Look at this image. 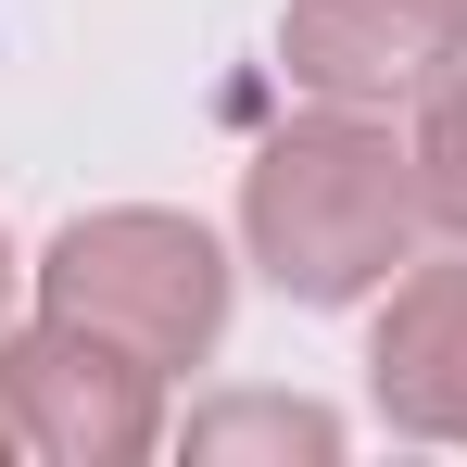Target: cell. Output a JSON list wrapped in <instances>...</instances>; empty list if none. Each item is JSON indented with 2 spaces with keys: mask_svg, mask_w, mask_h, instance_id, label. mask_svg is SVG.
Masks as SVG:
<instances>
[{
  "mask_svg": "<svg viewBox=\"0 0 467 467\" xmlns=\"http://www.w3.org/2000/svg\"><path fill=\"white\" fill-rule=\"evenodd\" d=\"M417 228H430L417 140H391L379 114H354V101L291 114L265 152L240 164V253L265 265V291H291L316 316L391 291L417 265Z\"/></svg>",
  "mask_w": 467,
  "mask_h": 467,
  "instance_id": "cell-1",
  "label": "cell"
},
{
  "mask_svg": "<svg viewBox=\"0 0 467 467\" xmlns=\"http://www.w3.org/2000/svg\"><path fill=\"white\" fill-rule=\"evenodd\" d=\"M228 291L240 278L215 253V228L164 215V202H101L77 228H51V253H38V316H77V328L140 341L164 379L228 341Z\"/></svg>",
  "mask_w": 467,
  "mask_h": 467,
  "instance_id": "cell-2",
  "label": "cell"
},
{
  "mask_svg": "<svg viewBox=\"0 0 467 467\" xmlns=\"http://www.w3.org/2000/svg\"><path fill=\"white\" fill-rule=\"evenodd\" d=\"M0 417L38 467H140L164 442V367L114 328L26 316L0 328Z\"/></svg>",
  "mask_w": 467,
  "mask_h": 467,
  "instance_id": "cell-3",
  "label": "cell"
},
{
  "mask_svg": "<svg viewBox=\"0 0 467 467\" xmlns=\"http://www.w3.org/2000/svg\"><path fill=\"white\" fill-rule=\"evenodd\" d=\"M455 64H467V0H291L278 13V77L304 101L391 114V101H430Z\"/></svg>",
  "mask_w": 467,
  "mask_h": 467,
  "instance_id": "cell-4",
  "label": "cell"
},
{
  "mask_svg": "<svg viewBox=\"0 0 467 467\" xmlns=\"http://www.w3.org/2000/svg\"><path fill=\"white\" fill-rule=\"evenodd\" d=\"M367 391L404 442H467V265H404L379 291Z\"/></svg>",
  "mask_w": 467,
  "mask_h": 467,
  "instance_id": "cell-5",
  "label": "cell"
},
{
  "mask_svg": "<svg viewBox=\"0 0 467 467\" xmlns=\"http://www.w3.org/2000/svg\"><path fill=\"white\" fill-rule=\"evenodd\" d=\"M190 455H341V417H328V404H278V391H253V404L190 417Z\"/></svg>",
  "mask_w": 467,
  "mask_h": 467,
  "instance_id": "cell-6",
  "label": "cell"
},
{
  "mask_svg": "<svg viewBox=\"0 0 467 467\" xmlns=\"http://www.w3.org/2000/svg\"><path fill=\"white\" fill-rule=\"evenodd\" d=\"M417 202H430L442 240H467V64L430 88V114H417Z\"/></svg>",
  "mask_w": 467,
  "mask_h": 467,
  "instance_id": "cell-7",
  "label": "cell"
},
{
  "mask_svg": "<svg viewBox=\"0 0 467 467\" xmlns=\"http://www.w3.org/2000/svg\"><path fill=\"white\" fill-rule=\"evenodd\" d=\"M0 316H13V240H0Z\"/></svg>",
  "mask_w": 467,
  "mask_h": 467,
  "instance_id": "cell-8",
  "label": "cell"
},
{
  "mask_svg": "<svg viewBox=\"0 0 467 467\" xmlns=\"http://www.w3.org/2000/svg\"><path fill=\"white\" fill-rule=\"evenodd\" d=\"M0 455H26V442H13V417H0Z\"/></svg>",
  "mask_w": 467,
  "mask_h": 467,
  "instance_id": "cell-9",
  "label": "cell"
}]
</instances>
